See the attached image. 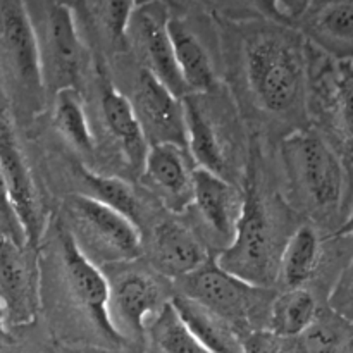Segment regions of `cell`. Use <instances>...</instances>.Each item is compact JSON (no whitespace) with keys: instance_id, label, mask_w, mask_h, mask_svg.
<instances>
[{"instance_id":"obj_1","label":"cell","mask_w":353,"mask_h":353,"mask_svg":"<svg viewBox=\"0 0 353 353\" xmlns=\"http://www.w3.org/2000/svg\"><path fill=\"white\" fill-rule=\"evenodd\" d=\"M245 74L259 105L286 116L305 93L307 64L300 45L278 33H261L245 45Z\"/></svg>"},{"instance_id":"obj_2","label":"cell","mask_w":353,"mask_h":353,"mask_svg":"<svg viewBox=\"0 0 353 353\" xmlns=\"http://www.w3.org/2000/svg\"><path fill=\"white\" fill-rule=\"evenodd\" d=\"M0 74L21 114L40 112L45 103L41 47L24 0H0Z\"/></svg>"},{"instance_id":"obj_3","label":"cell","mask_w":353,"mask_h":353,"mask_svg":"<svg viewBox=\"0 0 353 353\" xmlns=\"http://www.w3.org/2000/svg\"><path fill=\"white\" fill-rule=\"evenodd\" d=\"M281 250L268 207L250 174L236 230L228 247L216 257V262L248 285L271 288L272 283L278 281Z\"/></svg>"},{"instance_id":"obj_4","label":"cell","mask_w":353,"mask_h":353,"mask_svg":"<svg viewBox=\"0 0 353 353\" xmlns=\"http://www.w3.org/2000/svg\"><path fill=\"white\" fill-rule=\"evenodd\" d=\"M281 157L292 192L314 214H331L343 196L345 172L336 152L314 131H295L283 140Z\"/></svg>"},{"instance_id":"obj_5","label":"cell","mask_w":353,"mask_h":353,"mask_svg":"<svg viewBox=\"0 0 353 353\" xmlns=\"http://www.w3.org/2000/svg\"><path fill=\"white\" fill-rule=\"evenodd\" d=\"M64 207L71 226L68 231L92 262L128 264L141 255L140 226L116 209L86 193L68 196Z\"/></svg>"},{"instance_id":"obj_6","label":"cell","mask_w":353,"mask_h":353,"mask_svg":"<svg viewBox=\"0 0 353 353\" xmlns=\"http://www.w3.org/2000/svg\"><path fill=\"white\" fill-rule=\"evenodd\" d=\"M181 293L224 317L236 330L248 326L265 303L272 302L271 288L248 285L236 276L219 268L216 259L209 257L199 269L179 279Z\"/></svg>"},{"instance_id":"obj_7","label":"cell","mask_w":353,"mask_h":353,"mask_svg":"<svg viewBox=\"0 0 353 353\" xmlns=\"http://www.w3.org/2000/svg\"><path fill=\"white\" fill-rule=\"evenodd\" d=\"M109 278V317L124 343L140 341L150 321L168 300H162L157 279L143 271L123 269Z\"/></svg>"},{"instance_id":"obj_8","label":"cell","mask_w":353,"mask_h":353,"mask_svg":"<svg viewBox=\"0 0 353 353\" xmlns=\"http://www.w3.org/2000/svg\"><path fill=\"white\" fill-rule=\"evenodd\" d=\"M37 250L0 236V305L7 326H28L40 309Z\"/></svg>"},{"instance_id":"obj_9","label":"cell","mask_w":353,"mask_h":353,"mask_svg":"<svg viewBox=\"0 0 353 353\" xmlns=\"http://www.w3.org/2000/svg\"><path fill=\"white\" fill-rule=\"evenodd\" d=\"M59 247H61L65 281L76 302L95 324L97 331L112 347H124L126 343L110 323L109 281L105 272L83 254L72 234L64 226L59 228Z\"/></svg>"},{"instance_id":"obj_10","label":"cell","mask_w":353,"mask_h":353,"mask_svg":"<svg viewBox=\"0 0 353 353\" xmlns=\"http://www.w3.org/2000/svg\"><path fill=\"white\" fill-rule=\"evenodd\" d=\"M168 21L169 17L162 7V2L137 7L131 16L126 37L133 41L138 59L143 65L141 69L150 72L176 97L183 99L190 93L176 64Z\"/></svg>"},{"instance_id":"obj_11","label":"cell","mask_w":353,"mask_h":353,"mask_svg":"<svg viewBox=\"0 0 353 353\" xmlns=\"http://www.w3.org/2000/svg\"><path fill=\"white\" fill-rule=\"evenodd\" d=\"M0 169L9 190L14 214L23 231L24 245L37 250L43 233L40 195L12 124L2 114H0Z\"/></svg>"},{"instance_id":"obj_12","label":"cell","mask_w":353,"mask_h":353,"mask_svg":"<svg viewBox=\"0 0 353 353\" xmlns=\"http://www.w3.org/2000/svg\"><path fill=\"white\" fill-rule=\"evenodd\" d=\"M130 100L148 147L171 143L186 150L183 99L176 97L150 72L140 69Z\"/></svg>"},{"instance_id":"obj_13","label":"cell","mask_w":353,"mask_h":353,"mask_svg":"<svg viewBox=\"0 0 353 353\" xmlns=\"http://www.w3.org/2000/svg\"><path fill=\"white\" fill-rule=\"evenodd\" d=\"M41 64L47 88L54 90V93L76 88L81 74L83 43L69 3H55L48 12Z\"/></svg>"},{"instance_id":"obj_14","label":"cell","mask_w":353,"mask_h":353,"mask_svg":"<svg viewBox=\"0 0 353 353\" xmlns=\"http://www.w3.org/2000/svg\"><path fill=\"white\" fill-rule=\"evenodd\" d=\"M295 19L303 37L323 54L353 62V0H309Z\"/></svg>"},{"instance_id":"obj_15","label":"cell","mask_w":353,"mask_h":353,"mask_svg":"<svg viewBox=\"0 0 353 353\" xmlns=\"http://www.w3.org/2000/svg\"><path fill=\"white\" fill-rule=\"evenodd\" d=\"M188 152L178 145L159 143L148 147L141 165V179L154 190L172 212H185L193 196V169Z\"/></svg>"},{"instance_id":"obj_16","label":"cell","mask_w":353,"mask_h":353,"mask_svg":"<svg viewBox=\"0 0 353 353\" xmlns=\"http://www.w3.org/2000/svg\"><path fill=\"white\" fill-rule=\"evenodd\" d=\"M192 203L209 230L230 243L240 219L243 196L228 178L202 168L193 169Z\"/></svg>"},{"instance_id":"obj_17","label":"cell","mask_w":353,"mask_h":353,"mask_svg":"<svg viewBox=\"0 0 353 353\" xmlns=\"http://www.w3.org/2000/svg\"><path fill=\"white\" fill-rule=\"evenodd\" d=\"M209 257L199 238L181 223L164 221L152 233L150 259L162 276L181 279L199 269Z\"/></svg>"},{"instance_id":"obj_18","label":"cell","mask_w":353,"mask_h":353,"mask_svg":"<svg viewBox=\"0 0 353 353\" xmlns=\"http://www.w3.org/2000/svg\"><path fill=\"white\" fill-rule=\"evenodd\" d=\"M169 302L172 303L190 333L199 340V343L207 352L243 353V336L224 317L217 316L205 305L183 295V293H176Z\"/></svg>"},{"instance_id":"obj_19","label":"cell","mask_w":353,"mask_h":353,"mask_svg":"<svg viewBox=\"0 0 353 353\" xmlns=\"http://www.w3.org/2000/svg\"><path fill=\"white\" fill-rule=\"evenodd\" d=\"M100 112L107 131L123 148L130 164L141 171L145 155L148 152V143L131 105L130 97L105 81L100 92Z\"/></svg>"},{"instance_id":"obj_20","label":"cell","mask_w":353,"mask_h":353,"mask_svg":"<svg viewBox=\"0 0 353 353\" xmlns=\"http://www.w3.org/2000/svg\"><path fill=\"white\" fill-rule=\"evenodd\" d=\"M168 31L179 74L188 93L203 95V93L212 92L217 85L216 71H214L209 52L203 47L195 31L178 17H169Z\"/></svg>"},{"instance_id":"obj_21","label":"cell","mask_w":353,"mask_h":353,"mask_svg":"<svg viewBox=\"0 0 353 353\" xmlns=\"http://www.w3.org/2000/svg\"><path fill=\"white\" fill-rule=\"evenodd\" d=\"M183 107H185L186 152L196 164L195 168L224 176L226 159H224L223 147H221L212 123L203 110L199 95L190 93L183 97Z\"/></svg>"},{"instance_id":"obj_22","label":"cell","mask_w":353,"mask_h":353,"mask_svg":"<svg viewBox=\"0 0 353 353\" xmlns=\"http://www.w3.org/2000/svg\"><path fill=\"white\" fill-rule=\"evenodd\" d=\"M321 240L310 224L296 228L281 250L278 279L286 290L303 288L321 262Z\"/></svg>"},{"instance_id":"obj_23","label":"cell","mask_w":353,"mask_h":353,"mask_svg":"<svg viewBox=\"0 0 353 353\" xmlns=\"http://www.w3.org/2000/svg\"><path fill=\"white\" fill-rule=\"evenodd\" d=\"M317 312V302L309 290H285L271 302L265 330L276 336L295 340L312 324Z\"/></svg>"},{"instance_id":"obj_24","label":"cell","mask_w":353,"mask_h":353,"mask_svg":"<svg viewBox=\"0 0 353 353\" xmlns=\"http://www.w3.org/2000/svg\"><path fill=\"white\" fill-rule=\"evenodd\" d=\"M54 121L62 137L81 152L93 150V133L90 130L85 107L76 88H64L55 93Z\"/></svg>"},{"instance_id":"obj_25","label":"cell","mask_w":353,"mask_h":353,"mask_svg":"<svg viewBox=\"0 0 353 353\" xmlns=\"http://www.w3.org/2000/svg\"><path fill=\"white\" fill-rule=\"evenodd\" d=\"M147 331L159 353H209L190 333L169 300L150 321Z\"/></svg>"},{"instance_id":"obj_26","label":"cell","mask_w":353,"mask_h":353,"mask_svg":"<svg viewBox=\"0 0 353 353\" xmlns=\"http://www.w3.org/2000/svg\"><path fill=\"white\" fill-rule=\"evenodd\" d=\"M350 326L333 310H319L312 324L295 338L296 353H343Z\"/></svg>"},{"instance_id":"obj_27","label":"cell","mask_w":353,"mask_h":353,"mask_svg":"<svg viewBox=\"0 0 353 353\" xmlns=\"http://www.w3.org/2000/svg\"><path fill=\"white\" fill-rule=\"evenodd\" d=\"M79 172H81L83 181L86 183V188H88L86 195L93 196L99 202L112 207L117 212H121L128 219L133 221L137 226H140L141 205L138 202L137 195L133 193V190L123 179L97 174V172L83 168V165L79 168Z\"/></svg>"},{"instance_id":"obj_28","label":"cell","mask_w":353,"mask_h":353,"mask_svg":"<svg viewBox=\"0 0 353 353\" xmlns=\"http://www.w3.org/2000/svg\"><path fill=\"white\" fill-rule=\"evenodd\" d=\"M81 3L109 41L119 43L126 40L128 26L137 9L134 0H81Z\"/></svg>"},{"instance_id":"obj_29","label":"cell","mask_w":353,"mask_h":353,"mask_svg":"<svg viewBox=\"0 0 353 353\" xmlns=\"http://www.w3.org/2000/svg\"><path fill=\"white\" fill-rule=\"evenodd\" d=\"M223 16L234 21L268 19L278 24H292L279 0H212Z\"/></svg>"},{"instance_id":"obj_30","label":"cell","mask_w":353,"mask_h":353,"mask_svg":"<svg viewBox=\"0 0 353 353\" xmlns=\"http://www.w3.org/2000/svg\"><path fill=\"white\" fill-rule=\"evenodd\" d=\"M336 105L347 145L353 154V62H341L340 78L336 83Z\"/></svg>"},{"instance_id":"obj_31","label":"cell","mask_w":353,"mask_h":353,"mask_svg":"<svg viewBox=\"0 0 353 353\" xmlns=\"http://www.w3.org/2000/svg\"><path fill=\"white\" fill-rule=\"evenodd\" d=\"M330 310L353 324V262L345 269L331 293Z\"/></svg>"},{"instance_id":"obj_32","label":"cell","mask_w":353,"mask_h":353,"mask_svg":"<svg viewBox=\"0 0 353 353\" xmlns=\"http://www.w3.org/2000/svg\"><path fill=\"white\" fill-rule=\"evenodd\" d=\"M288 338L261 330L243 338V353H296L295 345L288 343Z\"/></svg>"},{"instance_id":"obj_33","label":"cell","mask_w":353,"mask_h":353,"mask_svg":"<svg viewBox=\"0 0 353 353\" xmlns=\"http://www.w3.org/2000/svg\"><path fill=\"white\" fill-rule=\"evenodd\" d=\"M0 221L9 228V231H12V238L19 243L24 245V236L23 231H21L19 223H17V217L14 214L12 203H10L9 190H7L6 179H3L2 169H0Z\"/></svg>"},{"instance_id":"obj_34","label":"cell","mask_w":353,"mask_h":353,"mask_svg":"<svg viewBox=\"0 0 353 353\" xmlns=\"http://www.w3.org/2000/svg\"><path fill=\"white\" fill-rule=\"evenodd\" d=\"M279 2H281L283 9H285L286 16L293 21L300 12H302V9L305 7V3L309 2V0H279Z\"/></svg>"},{"instance_id":"obj_35","label":"cell","mask_w":353,"mask_h":353,"mask_svg":"<svg viewBox=\"0 0 353 353\" xmlns=\"http://www.w3.org/2000/svg\"><path fill=\"white\" fill-rule=\"evenodd\" d=\"M353 234V210L350 212V216L347 217L343 224L340 226V230L336 231V236H352Z\"/></svg>"},{"instance_id":"obj_36","label":"cell","mask_w":353,"mask_h":353,"mask_svg":"<svg viewBox=\"0 0 353 353\" xmlns=\"http://www.w3.org/2000/svg\"><path fill=\"white\" fill-rule=\"evenodd\" d=\"M0 336H7V321L2 305H0Z\"/></svg>"},{"instance_id":"obj_37","label":"cell","mask_w":353,"mask_h":353,"mask_svg":"<svg viewBox=\"0 0 353 353\" xmlns=\"http://www.w3.org/2000/svg\"><path fill=\"white\" fill-rule=\"evenodd\" d=\"M343 353H353V324L350 326V331H348L347 343H345Z\"/></svg>"},{"instance_id":"obj_38","label":"cell","mask_w":353,"mask_h":353,"mask_svg":"<svg viewBox=\"0 0 353 353\" xmlns=\"http://www.w3.org/2000/svg\"><path fill=\"white\" fill-rule=\"evenodd\" d=\"M155 2H164V0H134V3H137V7L148 6V3H155Z\"/></svg>"},{"instance_id":"obj_39","label":"cell","mask_w":353,"mask_h":353,"mask_svg":"<svg viewBox=\"0 0 353 353\" xmlns=\"http://www.w3.org/2000/svg\"><path fill=\"white\" fill-rule=\"evenodd\" d=\"M79 2H81V0H79Z\"/></svg>"}]
</instances>
